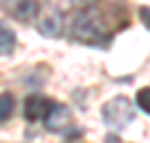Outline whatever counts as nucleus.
<instances>
[{
    "mask_svg": "<svg viewBox=\"0 0 150 143\" xmlns=\"http://www.w3.org/2000/svg\"><path fill=\"white\" fill-rule=\"evenodd\" d=\"M0 9L23 23L38 18V13H40L38 0H0Z\"/></svg>",
    "mask_w": 150,
    "mask_h": 143,
    "instance_id": "obj_3",
    "label": "nucleus"
},
{
    "mask_svg": "<svg viewBox=\"0 0 150 143\" xmlns=\"http://www.w3.org/2000/svg\"><path fill=\"white\" fill-rule=\"evenodd\" d=\"M69 31H72L74 40L85 43V45H94V47H105L110 43V38H112V34L108 31L105 23L92 9H83V11L76 13L74 20H72Z\"/></svg>",
    "mask_w": 150,
    "mask_h": 143,
    "instance_id": "obj_1",
    "label": "nucleus"
},
{
    "mask_svg": "<svg viewBox=\"0 0 150 143\" xmlns=\"http://www.w3.org/2000/svg\"><path fill=\"white\" fill-rule=\"evenodd\" d=\"M13 112V96L9 92H2L0 94V123L7 121Z\"/></svg>",
    "mask_w": 150,
    "mask_h": 143,
    "instance_id": "obj_8",
    "label": "nucleus"
},
{
    "mask_svg": "<svg viewBox=\"0 0 150 143\" xmlns=\"http://www.w3.org/2000/svg\"><path fill=\"white\" fill-rule=\"evenodd\" d=\"M13 47H16V34L7 25L0 23V54H2V56H9L13 51Z\"/></svg>",
    "mask_w": 150,
    "mask_h": 143,
    "instance_id": "obj_7",
    "label": "nucleus"
},
{
    "mask_svg": "<svg viewBox=\"0 0 150 143\" xmlns=\"http://www.w3.org/2000/svg\"><path fill=\"white\" fill-rule=\"evenodd\" d=\"M43 123H45V128L52 130V132H63L69 123H72V112H69L67 105H58V103H54L52 110H50V114L43 118Z\"/></svg>",
    "mask_w": 150,
    "mask_h": 143,
    "instance_id": "obj_5",
    "label": "nucleus"
},
{
    "mask_svg": "<svg viewBox=\"0 0 150 143\" xmlns=\"http://www.w3.org/2000/svg\"><path fill=\"white\" fill-rule=\"evenodd\" d=\"M101 116H103L105 125H110L112 130H123L134 121L132 101L128 96H117V99L108 101L103 105V110H101Z\"/></svg>",
    "mask_w": 150,
    "mask_h": 143,
    "instance_id": "obj_2",
    "label": "nucleus"
},
{
    "mask_svg": "<svg viewBox=\"0 0 150 143\" xmlns=\"http://www.w3.org/2000/svg\"><path fill=\"white\" fill-rule=\"evenodd\" d=\"M137 107H141V112L150 114V87H141L137 92Z\"/></svg>",
    "mask_w": 150,
    "mask_h": 143,
    "instance_id": "obj_9",
    "label": "nucleus"
},
{
    "mask_svg": "<svg viewBox=\"0 0 150 143\" xmlns=\"http://www.w3.org/2000/svg\"><path fill=\"white\" fill-rule=\"evenodd\" d=\"M139 18L146 25V29H150V7H141L139 9Z\"/></svg>",
    "mask_w": 150,
    "mask_h": 143,
    "instance_id": "obj_10",
    "label": "nucleus"
},
{
    "mask_svg": "<svg viewBox=\"0 0 150 143\" xmlns=\"http://www.w3.org/2000/svg\"><path fill=\"white\" fill-rule=\"evenodd\" d=\"M38 31L47 38H58L63 34V13L56 11V9H50L38 20Z\"/></svg>",
    "mask_w": 150,
    "mask_h": 143,
    "instance_id": "obj_6",
    "label": "nucleus"
},
{
    "mask_svg": "<svg viewBox=\"0 0 150 143\" xmlns=\"http://www.w3.org/2000/svg\"><path fill=\"white\" fill-rule=\"evenodd\" d=\"M52 105H54V101L45 99L40 94H31L25 99V118L29 123H36V121H43L47 114H50Z\"/></svg>",
    "mask_w": 150,
    "mask_h": 143,
    "instance_id": "obj_4",
    "label": "nucleus"
},
{
    "mask_svg": "<svg viewBox=\"0 0 150 143\" xmlns=\"http://www.w3.org/2000/svg\"><path fill=\"white\" fill-rule=\"evenodd\" d=\"M88 2H92V0H88Z\"/></svg>",
    "mask_w": 150,
    "mask_h": 143,
    "instance_id": "obj_11",
    "label": "nucleus"
}]
</instances>
